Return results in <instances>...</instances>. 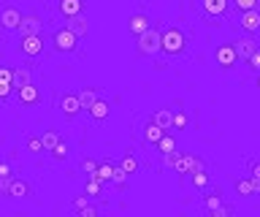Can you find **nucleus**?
<instances>
[{
  "mask_svg": "<svg viewBox=\"0 0 260 217\" xmlns=\"http://www.w3.org/2000/svg\"><path fill=\"white\" fill-rule=\"evenodd\" d=\"M152 119L162 128V131H171V128H174V111H168V109H157Z\"/></svg>",
  "mask_w": 260,
  "mask_h": 217,
  "instance_id": "22",
  "label": "nucleus"
},
{
  "mask_svg": "<svg viewBox=\"0 0 260 217\" xmlns=\"http://www.w3.org/2000/svg\"><path fill=\"white\" fill-rule=\"evenodd\" d=\"M114 163H98V168H95V179H101V182H111V176H114Z\"/></svg>",
  "mask_w": 260,
  "mask_h": 217,
  "instance_id": "27",
  "label": "nucleus"
},
{
  "mask_svg": "<svg viewBox=\"0 0 260 217\" xmlns=\"http://www.w3.org/2000/svg\"><path fill=\"white\" fill-rule=\"evenodd\" d=\"M32 82H36V74H32V68H27V66L14 68V79H11L14 90H19V87H24V84H32Z\"/></svg>",
  "mask_w": 260,
  "mask_h": 217,
  "instance_id": "18",
  "label": "nucleus"
},
{
  "mask_svg": "<svg viewBox=\"0 0 260 217\" xmlns=\"http://www.w3.org/2000/svg\"><path fill=\"white\" fill-rule=\"evenodd\" d=\"M79 168H81V171H84L87 176H92L95 168H98V163H95L92 158H81V160H79Z\"/></svg>",
  "mask_w": 260,
  "mask_h": 217,
  "instance_id": "34",
  "label": "nucleus"
},
{
  "mask_svg": "<svg viewBox=\"0 0 260 217\" xmlns=\"http://www.w3.org/2000/svg\"><path fill=\"white\" fill-rule=\"evenodd\" d=\"M101 188H103V182L95 179V176H89L87 184H84V193H87L89 198H95V196H101Z\"/></svg>",
  "mask_w": 260,
  "mask_h": 217,
  "instance_id": "31",
  "label": "nucleus"
},
{
  "mask_svg": "<svg viewBox=\"0 0 260 217\" xmlns=\"http://www.w3.org/2000/svg\"><path fill=\"white\" fill-rule=\"evenodd\" d=\"M84 11V0H54V14L62 19L73 17V14Z\"/></svg>",
  "mask_w": 260,
  "mask_h": 217,
  "instance_id": "9",
  "label": "nucleus"
},
{
  "mask_svg": "<svg viewBox=\"0 0 260 217\" xmlns=\"http://www.w3.org/2000/svg\"><path fill=\"white\" fill-rule=\"evenodd\" d=\"M214 60H217V66H219V68H233L236 63H239V54H236L233 44H222V46H217Z\"/></svg>",
  "mask_w": 260,
  "mask_h": 217,
  "instance_id": "10",
  "label": "nucleus"
},
{
  "mask_svg": "<svg viewBox=\"0 0 260 217\" xmlns=\"http://www.w3.org/2000/svg\"><path fill=\"white\" fill-rule=\"evenodd\" d=\"M217 206H222V193H219V190H209L206 196H203V209H206V212H214Z\"/></svg>",
  "mask_w": 260,
  "mask_h": 217,
  "instance_id": "25",
  "label": "nucleus"
},
{
  "mask_svg": "<svg viewBox=\"0 0 260 217\" xmlns=\"http://www.w3.org/2000/svg\"><path fill=\"white\" fill-rule=\"evenodd\" d=\"M65 27L73 30L79 38H87V36H89V19H87V14L81 11V14H73V17H68V19H65Z\"/></svg>",
  "mask_w": 260,
  "mask_h": 217,
  "instance_id": "11",
  "label": "nucleus"
},
{
  "mask_svg": "<svg viewBox=\"0 0 260 217\" xmlns=\"http://www.w3.org/2000/svg\"><path fill=\"white\" fill-rule=\"evenodd\" d=\"M95 101H98V90H95V87H84V90L79 92V103H81V109H89Z\"/></svg>",
  "mask_w": 260,
  "mask_h": 217,
  "instance_id": "28",
  "label": "nucleus"
},
{
  "mask_svg": "<svg viewBox=\"0 0 260 217\" xmlns=\"http://www.w3.org/2000/svg\"><path fill=\"white\" fill-rule=\"evenodd\" d=\"M52 46L57 52H65V54H76L79 52V36L68 27H54L52 30Z\"/></svg>",
  "mask_w": 260,
  "mask_h": 217,
  "instance_id": "3",
  "label": "nucleus"
},
{
  "mask_svg": "<svg viewBox=\"0 0 260 217\" xmlns=\"http://www.w3.org/2000/svg\"><path fill=\"white\" fill-rule=\"evenodd\" d=\"M119 168H122V171H125L127 176H130V174H138V168H141V160H138L136 149H127L125 155H122V160H119Z\"/></svg>",
  "mask_w": 260,
  "mask_h": 217,
  "instance_id": "20",
  "label": "nucleus"
},
{
  "mask_svg": "<svg viewBox=\"0 0 260 217\" xmlns=\"http://www.w3.org/2000/svg\"><path fill=\"white\" fill-rule=\"evenodd\" d=\"M160 52L168 57H182L187 52V36L179 27H162V38H160Z\"/></svg>",
  "mask_w": 260,
  "mask_h": 217,
  "instance_id": "1",
  "label": "nucleus"
},
{
  "mask_svg": "<svg viewBox=\"0 0 260 217\" xmlns=\"http://www.w3.org/2000/svg\"><path fill=\"white\" fill-rule=\"evenodd\" d=\"M231 214H233V206H225V204L217 206L214 212H211V217H231Z\"/></svg>",
  "mask_w": 260,
  "mask_h": 217,
  "instance_id": "40",
  "label": "nucleus"
},
{
  "mask_svg": "<svg viewBox=\"0 0 260 217\" xmlns=\"http://www.w3.org/2000/svg\"><path fill=\"white\" fill-rule=\"evenodd\" d=\"M257 87H260V71H257Z\"/></svg>",
  "mask_w": 260,
  "mask_h": 217,
  "instance_id": "45",
  "label": "nucleus"
},
{
  "mask_svg": "<svg viewBox=\"0 0 260 217\" xmlns=\"http://www.w3.org/2000/svg\"><path fill=\"white\" fill-rule=\"evenodd\" d=\"M111 182L117 184V188H125V182H127V174H125V171H122V168L117 166V168H114V176H111Z\"/></svg>",
  "mask_w": 260,
  "mask_h": 217,
  "instance_id": "35",
  "label": "nucleus"
},
{
  "mask_svg": "<svg viewBox=\"0 0 260 217\" xmlns=\"http://www.w3.org/2000/svg\"><path fill=\"white\" fill-rule=\"evenodd\" d=\"M11 92H14V84H0V101H8Z\"/></svg>",
  "mask_w": 260,
  "mask_h": 217,
  "instance_id": "43",
  "label": "nucleus"
},
{
  "mask_svg": "<svg viewBox=\"0 0 260 217\" xmlns=\"http://www.w3.org/2000/svg\"><path fill=\"white\" fill-rule=\"evenodd\" d=\"M57 109H60V114H62L65 119L79 117V111H81L79 95H73V92H65V95H60V101H57Z\"/></svg>",
  "mask_w": 260,
  "mask_h": 217,
  "instance_id": "5",
  "label": "nucleus"
},
{
  "mask_svg": "<svg viewBox=\"0 0 260 217\" xmlns=\"http://www.w3.org/2000/svg\"><path fill=\"white\" fill-rule=\"evenodd\" d=\"M146 27H152V19L146 17L144 11H138V14H133V17L127 19V30H130L133 36H141Z\"/></svg>",
  "mask_w": 260,
  "mask_h": 217,
  "instance_id": "17",
  "label": "nucleus"
},
{
  "mask_svg": "<svg viewBox=\"0 0 260 217\" xmlns=\"http://www.w3.org/2000/svg\"><path fill=\"white\" fill-rule=\"evenodd\" d=\"M16 98H19V103H22V106H36V103L41 101V92H38L36 82H32V84H24V87H19V90H16Z\"/></svg>",
  "mask_w": 260,
  "mask_h": 217,
  "instance_id": "14",
  "label": "nucleus"
},
{
  "mask_svg": "<svg viewBox=\"0 0 260 217\" xmlns=\"http://www.w3.org/2000/svg\"><path fill=\"white\" fill-rule=\"evenodd\" d=\"M157 147V155H168V152H174L176 149V141H174V136H168V131L160 136V141L154 144Z\"/></svg>",
  "mask_w": 260,
  "mask_h": 217,
  "instance_id": "26",
  "label": "nucleus"
},
{
  "mask_svg": "<svg viewBox=\"0 0 260 217\" xmlns=\"http://www.w3.org/2000/svg\"><path fill=\"white\" fill-rule=\"evenodd\" d=\"M239 27H241V30H247V33H257V30H260V9L241 11V17H239Z\"/></svg>",
  "mask_w": 260,
  "mask_h": 217,
  "instance_id": "13",
  "label": "nucleus"
},
{
  "mask_svg": "<svg viewBox=\"0 0 260 217\" xmlns=\"http://www.w3.org/2000/svg\"><path fill=\"white\" fill-rule=\"evenodd\" d=\"M138 38V52L146 54V57H154V54H160V38H162V27L157 25H152V27H146L141 36H136Z\"/></svg>",
  "mask_w": 260,
  "mask_h": 217,
  "instance_id": "2",
  "label": "nucleus"
},
{
  "mask_svg": "<svg viewBox=\"0 0 260 217\" xmlns=\"http://www.w3.org/2000/svg\"><path fill=\"white\" fill-rule=\"evenodd\" d=\"M11 79H14V68L0 66V84H11Z\"/></svg>",
  "mask_w": 260,
  "mask_h": 217,
  "instance_id": "37",
  "label": "nucleus"
},
{
  "mask_svg": "<svg viewBox=\"0 0 260 217\" xmlns=\"http://www.w3.org/2000/svg\"><path fill=\"white\" fill-rule=\"evenodd\" d=\"M11 163L0 160V196H8V182H11Z\"/></svg>",
  "mask_w": 260,
  "mask_h": 217,
  "instance_id": "23",
  "label": "nucleus"
},
{
  "mask_svg": "<svg viewBox=\"0 0 260 217\" xmlns=\"http://www.w3.org/2000/svg\"><path fill=\"white\" fill-rule=\"evenodd\" d=\"M41 141H44V152H52V147L60 141V136H57L54 131H46L44 136H41Z\"/></svg>",
  "mask_w": 260,
  "mask_h": 217,
  "instance_id": "32",
  "label": "nucleus"
},
{
  "mask_svg": "<svg viewBox=\"0 0 260 217\" xmlns=\"http://www.w3.org/2000/svg\"><path fill=\"white\" fill-rule=\"evenodd\" d=\"M247 63H249V68L257 74V71H260V49H255V52H252V57H249Z\"/></svg>",
  "mask_w": 260,
  "mask_h": 217,
  "instance_id": "41",
  "label": "nucleus"
},
{
  "mask_svg": "<svg viewBox=\"0 0 260 217\" xmlns=\"http://www.w3.org/2000/svg\"><path fill=\"white\" fill-rule=\"evenodd\" d=\"M84 204H89V196H87V193H84V196H79L76 201H73V209H76V212H79V209L84 206Z\"/></svg>",
  "mask_w": 260,
  "mask_h": 217,
  "instance_id": "44",
  "label": "nucleus"
},
{
  "mask_svg": "<svg viewBox=\"0 0 260 217\" xmlns=\"http://www.w3.org/2000/svg\"><path fill=\"white\" fill-rule=\"evenodd\" d=\"M233 49H236V54H239V60L247 63L252 57V52L257 49V41H255V38H249V36L247 38H239V41L233 44Z\"/></svg>",
  "mask_w": 260,
  "mask_h": 217,
  "instance_id": "16",
  "label": "nucleus"
},
{
  "mask_svg": "<svg viewBox=\"0 0 260 217\" xmlns=\"http://www.w3.org/2000/svg\"><path fill=\"white\" fill-rule=\"evenodd\" d=\"M79 214H81V217H95V214H98V206H92V204H84V206L79 209Z\"/></svg>",
  "mask_w": 260,
  "mask_h": 217,
  "instance_id": "42",
  "label": "nucleus"
},
{
  "mask_svg": "<svg viewBox=\"0 0 260 217\" xmlns=\"http://www.w3.org/2000/svg\"><path fill=\"white\" fill-rule=\"evenodd\" d=\"M30 196H32V184L11 176V182H8V198H30Z\"/></svg>",
  "mask_w": 260,
  "mask_h": 217,
  "instance_id": "15",
  "label": "nucleus"
},
{
  "mask_svg": "<svg viewBox=\"0 0 260 217\" xmlns=\"http://www.w3.org/2000/svg\"><path fill=\"white\" fill-rule=\"evenodd\" d=\"M236 193H239L241 198H249V196H255V182H252V176H244V179H236Z\"/></svg>",
  "mask_w": 260,
  "mask_h": 217,
  "instance_id": "24",
  "label": "nucleus"
},
{
  "mask_svg": "<svg viewBox=\"0 0 260 217\" xmlns=\"http://www.w3.org/2000/svg\"><path fill=\"white\" fill-rule=\"evenodd\" d=\"M190 179H192V184H195L198 190L209 188V174H206V168H201V171H192V174H190Z\"/></svg>",
  "mask_w": 260,
  "mask_h": 217,
  "instance_id": "30",
  "label": "nucleus"
},
{
  "mask_svg": "<svg viewBox=\"0 0 260 217\" xmlns=\"http://www.w3.org/2000/svg\"><path fill=\"white\" fill-rule=\"evenodd\" d=\"M201 168H206L201 158L182 155V152H179V158H176V163H174V171H176V174H192V171H201Z\"/></svg>",
  "mask_w": 260,
  "mask_h": 217,
  "instance_id": "8",
  "label": "nucleus"
},
{
  "mask_svg": "<svg viewBox=\"0 0 260 217\" xmlns=\"http://www.w3.org/2000/svg\"><path fill=\"white\" fill-rule=\"evenodd\" d=\"M16 33H19V38L44 33V19H41L38 14H22V22H19V27H16Z\"/></svg>",
  "mask_w": 260,
  "mask_h": 217,
  "instance_id": "6",
  "label": "nucleus"
},
{
  "mask_svg": "<svg viewBox=\"0 0 260 217\" xmlns=\"http://www.w3.org/2000/svg\"><path fill=\"white\" fill-rule=\"evenodd\" d=\"M174 128H179V131H184V128H187V114H184V111H176V114H174Z\"/></svg>",
  "mask_w": 260,
  "mask_h": 217,
  "instance_id": "38",
  "label": "nucleus"
},
{
  "mask_svg": "<svg viewBox=\"0 0 260 217\" xmlns=\"http://www.w3.org/2000/svg\"><path fill=\"white\" fill-rule=\"evenodd\" d=\"M24 147H27L30 155H41V152H44V141H41V136H27Z\"/></svg>",
  "mask_w": 260,
  "mask_h": 217,
  "instance_id": "29",
  "label": "nucleus"
},
{
  "mask_svg": "<svg viewBox=\"0 0 260 217\" xmlns=\"http://www.w3.org/2000/svg\"><path fill=\"white\" fill-rule=\"evenodd\" d=\"M233 6L239 11H249V9H257V0H233Z\"/></svg>",
  "mask_w": 260,
  "mask_h": 217,
  "instance_id": "36",
  "label": "nucleus"
},
{
  "mask_svg": "<svg viewBox=\"0 0 260 217\" xmlns=\"http://www.w3.org/2000/svg\"><path fill=\"white\" fill-rule=\"evenodd\" d=\"M52 158H54V160H65V158H68V144H65V141H57L54 147H52Z\"/></svg>",
  "mask_w": 260,
  "mask_h": 217,
  "instance_id": "33",
  "label": "nucleus"
},
{
  "mask_svg": "<svg viewBox=\"0 0 260 217\" xmlns=\"http://www.w3.org/2000/svg\"><path fill=\"white\" fill-rule=\"evenodd\" d=\"M162 133H166V131H162V128H160L157 122H154L152 117L146 119L144 125H138V136L144 139V144H146V147H154V144L160 141V136H162Z\"/></svg>",
  "mask_w": 260,
  "mask_h": 217,
  "instance_id": "7",
  "label": "nucleus"
},
{
  "mask_svg": "<svg viewBox=\"0 0 260 217\" xmlns=\"http://www.w3.org/2000/svg\"><path fill=\"white\" fill-rule=\"evenodd\" d=\"M249 176L255 182H260V160H249Z\"/></svg>",
  "mask_w": 260,
  "mask_h": 217,
  "instance_id": "39",
  "label": "nucleus"
},
{
  "mask_svg": "<svg viewBox=\"0 0 260 217\" xmlns=\"http://www.w3.org/2000/svg\"><path fill=\"white\" fill-rule=\"evenodd\" d=\"M201 6H203V11H206L209 17H225L231 0H201Z\"/></svg>",
  "mask_w": 260,
  "mask_h": 217,
  "instance_id": "19",
  "label": "nucleus"
},
{
  "mask_svg": "<svg viewBox=\"0 0 260 217\" xmlns=\"http://www.w3.org/2000/svg\"><path fill=\"white\" fill-rule=\"evenodd\" d=\"M19 52L24 57L36 60L44 54V33H36V36H22L19 38Z\"/></svg>",
  "mask_w": 260,
  "mask_h": 217,
  "instance_id": "4",
  "label": "nucleus"
},
{
  "mask_svg": "<svg viewBox=\"0 0 260 217\" xmlns=\"http://www.w3.org/2000/svg\"><path fill=\"white\" fill-rule=\"evenodd\" d=\"M22 22V11L14 9V6H6L3 11H0V27L3 30H16Z\"/></svg>",
  "mask_w": 260,
  "mask_h": 217,
  "instance_id": "12",
  "label": "nucleus"
},
{
  "mask_svg": "<svg viewBox=\"0 0 260 217\" xmlns=\"http://www.w3.org/2000/svg\"><path fill=\"white\" fill-rule=\"evenodd\" d=\"M87 114L92 117L95 122H101V119H106V117L111 114V106H109V101H101V98H98V101L92 103V106L87 109Z\"/></svg>",
  "mask_w": 260,
  "mask_h": 217,
  "instance_id": "21",
  "label": "nucleus"
}]
</instances>
